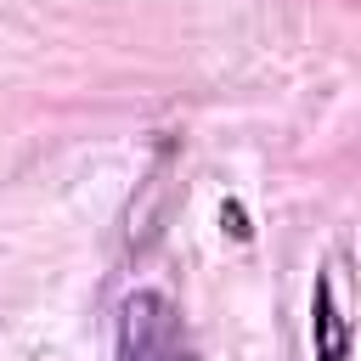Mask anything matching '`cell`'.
<instances>
[{"mask_svg":"<svg viewBox=\"0 0 361 361\" xmlns=\"http://www.w3.org/2000/svg\"><path fill=\"white\" fill-rule=\"evenodd\" d=\"M118 361H197L186 322L164 293L135 288L118 305Z\"/></svg>","mask_w":361,"mask_h":361,"instance_id":"obj_1","label":"cell"},{"mask_svg":"<svg viewBox=\"0 0 361 361\" xmlns=\"http://www.w3.org/2000/svg\"><path fill=\"white\" fill-rule=\"evenodd\" d=\"M338 265H327L310 288V344H316V361H350V316L338 310Z\"/></svg>","mask_w":361,"mask_h":361,"instance_id":"obj_2","label":"cell"},{"mask_svg":"<svg viewBox=\"0 0 361 361\" xmlns=\"http://www.w3.org/2000/svg\"><path fill=\"white\" fill-rule=\"evenodd\" d=\"M220 226H226V231H231V237H237V243H248V231H254V226H248V214H243V203H237V197H231V203H226V209H220Z\"/></svg>","mask_w":361,"mask_h":361,"instance_id":"obj_3","label":"cell"}]
</instances>
